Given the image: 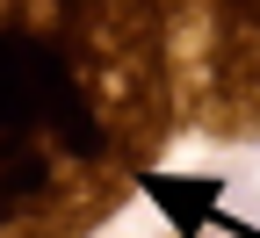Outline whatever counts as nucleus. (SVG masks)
<instances>
[{
	"instance_id": "f257e3e1",
	"label": "nucleus",
	"mask_w": 260,
	"mask_h": 238,
	"mask_svg": "<svg viewBox=\"0 0 260 238\" xmlns=\"http://www.w3.org/2000/svg\"><path fill=\"white\" fill-rule=\"evenodd\" d=\"M174 130L152 0H0V238L102 231Z\"/></svg>"
},
{
	"instance_id": "f03ea898",
	"label": "nucleus",
	"mask_w": 260,
	"mask_h": 238,
	"mask_svg": "<svg viewBox=\"0 0 260 238\" xmlns=\"http://www.w3.org/2000/svg\"><path fill=\"white\" fill-rule=\"evenodd\" d=\"M174 116L217 145L260 138V0H152Z\"/></svg>"
}]
</instances>
